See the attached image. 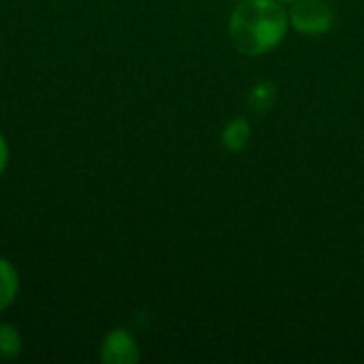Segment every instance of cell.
Instances as JSON below:
<instances>
[{"label": "cell", "mask_w": 364, "mask_h": 364, "mask_svg": "<svg viewBox=\"0 0 364 364\" xmlns=\"http://www.w3.org/2000/svg\"><path fill=\"white\" fill-rule=\"evenodd\" d=\"M288 23V13L277 0H243L230 15L228 36L239 53L256 58L284 41Z\"/></svg>", "instance_id": "cell-1"}, {"label": "cell", "mask_w": 364, "mask_h": 364, "mask_svg": "<svg viewBox=\"0 0 364 364\" xmlns=\"http://www.w3.org/2000/svg\"><path fill=\"white\" fill-rule=\"evenodd\" d=\"M288 19L303 34H322L331 30L335 15L326 0H294Z\"/></svg>", "instance_id": "cell-2"}, {"label": "cell", "mask_w": 364, "mask_h": 364, "mask_svg": "<svg viewBox=\"0 0 364 364\" xmlns=\"http://www.w3.org/2000/svg\"><path fill=\"white\" fill-rule=\"evenodd\" d=\"M141 352L134 335L126 328H113L102 337L100 360L107 364H134L139 363Z\"/></svg>", "instance_id": "cell-3"}, {"label": "cell", "mask_w": 364, "mask_h": 364, "mask_svg": "<svg viewBox=\"0 0 364 364\" xmlns=\"http://www.w3.org/2000/svg\"><path fill=\"white\" fill-rule=\"evenodd\" d=\"M19 294V273L15 264L0 256V314L6 311Z\"/></svg>", "instance_id": "cell-4"}, {"label": "cell", "mask_w": 364, "mask_h": 364, "mask_svg": "<svg viewBox=\"0 0 364 364\" xmlns=\"http://www.w3.org/2000/svg\"><path fill=\"white\" fill-rule=\"evenodd\" d=\"M23 350L21 335L15 326L0 322V363L15 360Z\"/></svg>", "instance_id": "cell-5"}, {"label": "cell", "mask_w": 364, "mask_h": 364, "mask_svg": "<svg viewBox=\"0 0 364 364\" xmlns=\"http://www.w3.org/2000/svg\"><path fill=\"white\" fill-rule=\"evenodd\" d=\"M250 139V128L245 119H237L232 124H228V128L224 130V145L232 151L241 149Z\"/></svg>", "instance_id": "cell-6"}, {"label": "cell", "mask_w": 364, "mask_h": 364, "mask_svg": "<svg viewBox=\"0 0 364 364\" xmlns=\"http://www.w3.org/2000/svg\"><path fill=\"white\" fill-rule=\"evenodd\" d=\"M6 166H9V145H6V139L0 132V175L6 171Z\"/></svg>", "instance_id": "cell-7"}, {"label": "cell", "mask_w": 364, "mask_h": 364, "mask_svg": "<svg viewBox=\"0 0 364 364\" xmlns=\"http://www.w3.org/2000/svg\"><path fill=\"white\" fill-rule=\"evenodd\" d=\"M286 2H294V0H286Z\"/></svg>", "instance_id": "cell-8"}]
</instances>
